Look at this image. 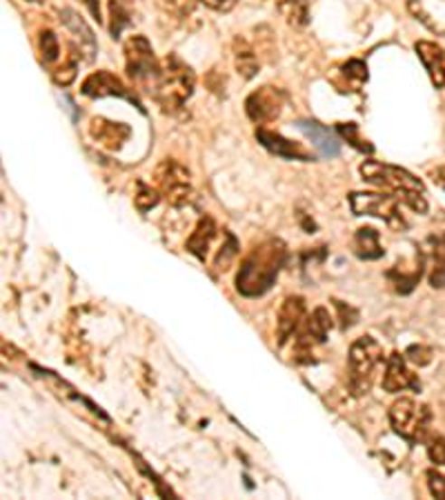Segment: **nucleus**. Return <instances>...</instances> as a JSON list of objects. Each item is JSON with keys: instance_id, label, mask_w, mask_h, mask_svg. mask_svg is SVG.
Segmentation results:
<instances>
[{"instance_id": "f257e3e1", "label": "nucleus", "mask_w": 445, "mask_h": 500, "mask_svg": "<svg viewBox=\"0 0 445 500\" xmlns=\"http://www.w3.org/2000/svg\"><path fill=\"white\" fill-rule=\"evenodd\" d=\"M288 260V247L279 238H268L259 242L254 250L241 263L239 274H236V289L248 298H259L268 294L272 285L277 283L279 271L283 269Z\"/></svg>"}, {"instance_id": "f03ea898", "label": "nucleus", "mask_w": 445, "mask_h": 500, "mask_svg": "<svg viewBox=\"0 0 445 500\" xmlns=\"http://www.w3.org/2000/svg\"><path fill=\"white\" fill-rule=\"evenodd\" d=\"M363 181L376 184L383 192L392 193L399 203L410 207L417 213H428V201H425V187L417 176H412L405 169L394 167V165L376 163V160H365L361 165Z\"/></svg>"}, {"instance_id": "7ed1b4c3", "label": "nucleus", "mask_w": 445, "mask_h": 500, "mask_svg": "<svg viewBox=\"0 0 445 500\" xmlns=\"http://www.w3.org/2000/svg\"><path fill=\"white\" fill-rule=\"evenodd\" d=\"M196 76L187 62H183L176 53H167L161 62V80H158L154 99L163 107V111H178L194 94Z\"/></svg>"}, {"instance_id": "20e7f679", "label": "nucleus", "mask_w": 445, "mask_h": 500, "mask_svg": "<svg viewBox=\"0 0 445 500\" xmlns=\"http://www.w3.org/2000/svg\"><path fill=\"white\" fill-rule=\"evenodd\" d=\"M381 361H383V347L376 338L361 336L352 343L350 356H347V387L352 396H363L370 392Z\"/></svg>"}, {"instance_id": "39448f33", "label": "nucleus", "mask_w": 445, "mask_h": 500, "mask_svg": "<svg viewBox=\"0 0 445 500\" xmlns=\"http://www.w3.org/2000/svg\"><path fill=\"white\" fill-rule=\"evenodd\" d=\"M125 71L138 90L152 96L156 94L158 80H161V62L154 56L152 45L145 36H132L125 41Z\"/></svg>"}, {"instance_id": "423d86ee", "label": "nucleus", "mask_w": 445, "mask_h": 500, "mask_svg": "<svg viewBox=\"0 0 445 500\" xmlns=\"http://www.w3.org/2000/svg\"><path fill=\"white\" fill-rule=\"evenodd\" d=\"M432 414L425 405H419L412 398H399L390 407V425L396 434L410 445L423 443L430 431Z\"/></svg>"}, {"instance_id": "0eeeda50", "label": "nucleus", "mask_w": 445, "mask_h": 500, "mask_svg": "<svg viewBox=\"0 0 445 500\" xmlns=\"http://www.w3.org/2000/svg\"><path fill=\"white\" fill-rule=\"evenodd\" d=\"M401 203L392 193H376V192H352L350 207L355 216H374L385 221L392 230L401 231L408 227V221L401 213Z\"/></svg>"}, {"instance_id": "6e6552de", "label": "nucleus", "mask_w": 445, "mask_h": 500, "mask_svg": "<svg viewBox=\"0 0 445 500\" xmlns=\"http://www.w3.org/2000/svg\"><path fill=\"white\" fill-rule=\"evenodd\" d=\"M154 184L172 207L187 205V201L192 198L190 172L174 158H166L163 163H158L156 172H154Z\"/></svg>"}, {"instance_id": "1a4fd4ad", "label": "nucleus", "mask_w": 445, "mask_h": 500, "mask_svg": "<svg viewBox=\"0 0 445 500\" xmlns=\"http://www.w3.org/2000/svg\"><path fill=\"white\" fill-rule=\"evenodd\" d=\"M332 329V316L326 307H317L312 312V316L303 320V325L298 327L297 343H294V361L308 365L314 363V349L318 344L327 341V334Z\"/></svg>"}, {"instance_id": "9d476101", "label": "nucleus", "mask_w": 445, "mask_h": 500, "mask_svg": "<svg viewBox=\"0 0 445 500\" xmlns=\"http://www.w3.org/2000/svg\"><path fill=\"white\" fill-rule=\"evenodd\" d=\"M285 105V91L279 87L263 85L256 91H251L245 100V111L250 120L256 125H268L277 120Z\"/></svg>"}, {"instance_id": "9b49d317", "label": "nucleus", "mask_w": 445, "mask_h": 500, "mask_svg": "<svg viewBox=\"0 0 445 500\" xmlns=\"http://www.w3.org/2000/svg\"><path fill=\"white\" fill-rule=\"evenodd\" d=\"M80 94L90 96V99H105V96H118V99H128L129 103H134L138 107L140 111H143V107H140V100L137 96L132 94V91L125 87V82L118 79V76H114L111 71H94L91 76H87L83 87H80Z\"/></svg>"}, {"instance_id": "f8f14e48", "label": "nucleus", "mask_w": 445, "mask_h": 500, "mask_svg": "<svg viewBox=\"0 0 445 500\" xmlns=\"http://www.w3.org/2000/svg\"><path fill=\"white\" fill-rule=\"evenodd\" d=\"M383 390L388 394H399V392H421V381L410 372L408 365H405V358L401 356L399 352L390 354L388 363H385V373L383 381H381Z\"/></svg>"}, {"instance_id": "ddd939ff", "label": "nucleus", "mask_w": 445, "mask_h": 500, "mask_svg": "<svg viewBox=\"0 0 445 500\" xmlns=\"http://www.w3.org/2000/svg\"><path fill=\"white\" fill-rule=\"evenodd\" d=\"M306 300H303L301 296H289V298L283 300L277 318L279 344H285L298 332V327H301L303 320H306Z\"/></svg>"}, {"instance_id": "4468645a", "label": "nucleus", "mask_w": 445, "mask_h": 500, "mask_svg": "<svg viewBox=\"0 0 445 500\" xmlns=\"http://www.w3.org/2000/svg\"><path fill=\"white\" fill-rule=\"evenodd\" d=\"M256 140H259L260 145H263L268 152L277 154L280 158H288V160H303V163H309V160H314V154L308 152L303 145L294 143V140L285 138V136L270 132V129L259 127L256 129Z\"/></svg>"}, {"instance_id": "2eb2a0df", "label": "nucleus", "mask_w": 445, "mask_h": 500, "mask_svg": "<svg viewBox=\"0 0 445 500\" xmlns=\"http://www.w3.org/2000/svg\"><path fill=\"white\" fill-rule=\"evenodd\" d=\"M90 134L100 147L109 149V152H118L132 136V129L123 123H111L108 118H91Z\"/></svg>"}, {"instance_id": "dca6fc26", "label": "nucleus", "mask_w": 445, "mask_h": 500, "mask_svg": "<svg viewBox=\"0 0 445 500\" xmlns=\"http://www.w3.org/2000/svg\"><path fill=\"white\" fill-rule=\"evenodd\" d=\"M414 50H417L421 62H423V67L428 70L430 80L434 82V87L445 90V50L443 47H439L437 42L419 41L417 45H414Z\"/></svg>"}, {"instance_id": "f3484780", "label": "nucleus", "mask_w": 445, "mask_h": 500, "mask_svg": "<svg viewBox=\"0 0 445 500\" xmlns=\"http://www.w3.org/2000/svg\"><path fill=\"white\" fill-rule=\"evenodd\" d=\"M297 127L301 129V132L306 134L309 140H312L314 147L321 152V156L334 158L341 154V143H338L336 136H334L330 129L326 127V125L317 123V120H298Z\"/></svg>"}, {"instance_id": "a211bd4d", "label": "nucleus", "mask_w": 445, "mask_h": 500, "mask_svg": "<svg viewBox=\"0 0 445 500\" xmlns=\"http://www.w3.org/2000/svg\"><path fill=\"white\" fill-rule=\"evenodd\" d=\"M61 23L74 33V38L79 41L80 53H85V61H91L96 53V41H94V33H91V29L85 25L83 18H80L79 14L71 12V9H62Z\"/></svg>"}, {"instance_id": "6ab92c4d", "label": "nucleus", "mask_w": 445, "mask_h": 500, "mask_svg": "<svg viewBox=\"0 0 445 500\" xmlns=\"http://www.w3.org/2000/svg\"><path fill=\"white\" fill-rule=\"evenodd\" d=\"M352 251L361 260H376L385 254L381 247V236L374 227H361L352 238Z\"/></svg>"}, {"instance_id": "aec40b11", "label": "nucleus", "mask_w": 445, "mask_h": 500, "mask_svg": "<svg viewBox=\"0 0 445 500\" xmlns=\"http://www.w3.org/2000/svg\"><path fill=\"white\" fill-rule=\"evenodd\" d=\"M214 236H216L214 221H212L210 216H203L201 221H198V225L194 227V231H192V236L187 238V251L194 254L198 260H205Z\"/></svg>"}, {"instance_id": "412c9836", "label": "nucleus", "mask_w": 445, "mask_h": 500, "mask_svg": "<svg viewBox=\"0 0 445 500\" xmlns=\"http://www.w3.org/2000/svg\"><path fill=\"white\" fill-rule=\"evenodd\" d=\"M421 274H423V256H421L414 267H410V269L401 265L392 267L388 271V280L394 285V289L399 291V294H410V291L419 285Z\"/></svg>"}, {"instance_id": "4be33fe9", "label": "nucleus", "mask_w": 445, "mask_h": 500, "mask_svg": "<svg viewBox=\"0 0 445 500\" xmlns=\"http://www.w3.org/2000/svg\"><path fill=\"white\" fill-rule=\"evenodd\" d=\"M234 65L236 71L245 80L254 79L256 71H259V58H256L254 50H251V45L245 38H236L234 41Z\"/></svg>"}, {"instance_id": "5701e85b", "label": "nucleus", "mask_w": 445, "mask_h": 500, "mask_svg": "<svg viewBox=\"0 0 445 500\" xmlns=\"http://www.w3.org/2000/svg\"><path fill=\"white\" fill-rule=\"evenodd\" d=\"M430 256H432L430 285L434 289H445V238H430Z\"/></svg>"}, {"instance_id": "b1692460", "label": "nucleus", "mask_w": 445, "mask_h": 500, "mask_svg": "<svg viewBox=\"0 0 445 500\" xmlns=\"http://www.w3.org/2000/svg\"><path fill=\"white\" fill-rule=\"evenodd\" d=\"M280 16L292 27H306L309 23V0H277Z\"/></svg>"}, {"instance_id": "393cba45", "label": "nucleus", "mask_w": 445, "mask_h": 500, "mask_svg": "<svg viewBox=\"0 0 445 500\" xmlns=\"http://www.w3.org/2000/svg\"><path fill=\"white\" fill-rule=\"evenodd\" d=\"M109 32L111 38H120V33H123V29L132 23V14H129V9L125 7L123 0H109Z\"/></svg>"}, {"instance_id": "a878e982", "label": "nucleus", "mask_w": 445, "mask_h": 500, "mask_svg": "<svg viewBox=\"0 0 445 500\" xmlns=\"http://www.w3.org/2000/svg\"><path fill=\"white\" fill-rule=\"evenodd\" d=\"M79 50H76V47H71V53L70 56H67V61L62 62L61 67H58V70L54 71V82L56 85H61V87H67V85H71V82H74L76 79V71H79Z\"/></svg>"}, {"instance_id": "bb28decb", "label": "nucleus", "mask_w": 445, "mask_h": 500, "mask_svg": "<svg viewBox=\"0 0 445 500\" xmlns=\"http://www.w3.org/2000/svg\"><path fill=\"white\" fill-rule=\"evenodd\" d=\"M341 76L347 80V85L359 90L363 82H367V65L359 61V58H352V61H347L346 65L341 67Z\"/></svg>"}, {"instance_id": "cd10ccee", "label": "nucleus", "mask_w": 445, "mask_h": 500, "mask_svg": "<svg viewBox=\"0 0 445 500\" xmlns=\"http://www.w3.org/2000/svg\"><path fill=\"white\" fill-rule=\"evenodd\" d=\"M336 129H338V134H341L343 138H346L347 143L352 145V147L359 149V152H365V154L374 152V147H372V145L367 143L365 138H361L359 125H355V123H338Z\"/></svg>"}, {"instance_id": "c85d7f7f", "label": "nucleus", "mask_w": 445, "mask_h": 500, "mask_svg": "<svg viewBox=\"0 0 445 500\" xmlns=\"http://www.w3.org/2000/svg\"><path fill=\"white\" fill-rule=\"evenodd\" d=\"M236 254H239V242L230 231H225V242H222L219 256H216V269L225 271L232 265V260L236 259Z\"/></svg>"}, {"instance_id": "c756f323", "label": "nucleus", "mask_w": 445, "mask_h": 500, "mask_svg": "<svg viewBox=\"0 0 445 500\" xmlns=\"http://www.w3.org/2000/svg\"><path fill=\"white\" fill-rule=\"evenodd\" d=\"M137 187H138V193L134 196V203H137V207L140 212H149L158 201H161V193H158V189H152L143 181H138Z\"/></svg>"}, {"instance_id": "7c9ffc66", "label": "nucleus", "mask_w": 445, "mask_h": 500, "mask_svg": "<svg viewBox=\"0 0 445 500\" xmlns=\"http://www.w3.org/2000/svg\"><path fill=\"white\" fill-rule=\"evenodd\" d=\"M41 53H43V61H45L47 65H52V62L58 61V56H61L58 36L54 32H50V29L41 33Z\"/></svg>"}, {"instance_id": "2f4dec72", "label": "nucleus", "mask_w": 445, "mask_h": 500, "mask_svg": "<svg viewBox=\"0 0 445 500\" xmlns=\"http://www.w3.org/2000/svg\"><path fill=\"white\" fill-rule=\"evenodd\" d=\"M405 358H408L410 363H414V365L425 367L432 361V349L425 347V344H412V347H408V352H405Z\"/></svg>"}, {"instance_id": "473e14b6", "label": "nucleus", "mask_w": 445, "mask_h": 500, "mask_svg": "<svg viewBox=\"0 0 445 500\" xmlns=\"http://www.w3.org/2000/svg\"><path fill=\"white\" fill-rule=\"evenodd\" d=\"M425 478H428L430 494H432L434 498L445 500V476L439 474L437 469H428V472H425Z\"/></svg>"}, {"instance_id": "72a5a7b5", "label": "nucleus", "mask_w": 445, "mask_h": 500, "mask_svg": "<svg viewBox=\"0 0 445 500\" xmlns=\"http://www.w3.org/2000/svg\"><path fill=\"white\" fill-rule=\"evenodd\" d=\"M428 456L437 467H445V439L443 436H434L428 445Z\"/></svg>"}, {"instance_id": "f704fd0d", "label": "nucleus", "mask_w": 445, "mask_h": 500, "mask_svg": "<svg viewBox=\"0 0 445 500\" xmlns=\"http://www.w3.org/2000/svg\"><path fill=\"white\" fill-rule=\"evenodd\" d=\"M334 307L338 309V316H341V329H350L352 325L359 320V312H356L355 307H350V305L341 303V300H334Z\"/></svg>"}, {"instance_id": "c9c22d12", "label": "nucleus", "mask_w": 445, "mask_h": 500, "mask_svg": "<svg viewBox=\"0 0 445 500\" xmlns=\"http://www.w3.org/2000/svg\"><path fill=\"white\" fill-rule=\"evenodd\" d=\"M210 9H216V12H230L236 5V0H203Z\"/></svg>"}, {"instance_id": "e433bc0d", "label": "nucleus", "mask_w": 445, "mask_h": 500, "mask_svg": "<svg viewBox=\"0 0 445 500\" xmlns=\"http://www.w3.org/2000/svg\"><path fill=\"white\" fill-rule=\"evenodd\" d=\"M432 181L437 183L441 189H445V165H443V167L434 169V172H432Z\"/></svg>"}, {"instance_id": "4c0bfd02", "label": "nucleus", "mask_w": 445, "mask_h": 500, "mask_svg": "<svg viewBox=\"0 0 445 500\" xmlns=\"http://www.w3.org/2000/svg\"><path fill=\"white\" fill-rule=\"evenodd\" d=\"M85 3L90 5V9H91V14H94L96 21H100V9H99V5H96L94 0H85Z\"/></svg>"}, {"instance_id": "58836bf2", "label": "nucleus", "mask_w": 445, "mask_h": 500, "mask_svg": "<svg viewBox=\"0 0 445 500\" xmlns=\"http://www.w3.org/2000/svg\"><path fill=\"white\" fill-rule=\"evenodd\" d=\"M33 3H41V0H33Z\"/></svg>"}]
</instances>
